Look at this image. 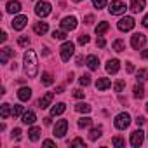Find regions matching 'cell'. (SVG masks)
<instances>
[{"instance_id": "41", "label": "cell", "mask_w": 148, "mask_h": 148, "mask_svg": "<svg viewBox=\"0 0 148 148\" xmlns=\"http://www.w3.org/2000/svg\"><path fill=\"white\" fill-rule=\"evenodd\" d=\"M79 44H80V45L89 44V35H80V37H79Z\"/></svg>"}, {"instance_id": "55", "label": "cell", "mask_w": 148, "mask_h": 148, "mask_svg": "<svg viewBox=\"0 0 148 148\" xmlns=\"http://www.w3.org/2000/svg\"><path fill=\"white\" fill-rule=\"evenodd\" d=\"M146 112H148V103H146Z\"/></svg>"}, {"instance_id": "32", "label": "cell", "mask_w": 148, "mask_h": 148, "mask_svg": "<svg viewBox=\"0 0 148 148\" xmlns=\"http://www.w3.org/2000/svg\"><path fill=\"white\" fill-rule=\"evenodd\" d=\"M92 124V119L91 117H82V119H79V127L80 129H86V127H89Z\"/></svg>"}, {"instance_id": "38", "label": "cell", "mask_w": 148, "mask_h": 148, "mask_svg": "<svg viewBox=\"0 0 148 148\" xmlns=\"http://www.w3.org/2000/svg\"><path fill=\"white\" fill-rule=\"evenodd\" d=\"M18 44H19L21 47H26V45H30V38L23 35V37H19V38H18Z\"/></svg>"}, {"instance_id": "12", "label": "cell", "mask_w": 148, "mask_h": 148, "mask_svg": "<svg viewBox=\"0 0 148 148\" xmlns=\"http://www.w3.org/2000/svg\"><path fill=\"white\" fill-rule=\"evenodd\" d=\"M119 70H120V61H119V59H108V61H106V71H108V73L115 75Z\"/></svg>"}, {"instance_id": "7", "label": "cell", "mask_w": 148, "mask_h": 148, "mask_svg": "<svg viewBox=\"0 0 148 148\" xmlns=\"http://www.w3.org/2000/svg\"><path fill=\"white\" fill-rule=\"evenodd\" d=\"M134 18H131V16H125V18H122L120 21H119V25H117V28L120 30V32H131L132 28H134Z\"/></svg>"}, {"instance_id": "48", "label": "cell", "mask_w": 148, "mask_h": 148, "mask_svg": "<svg viewBox=\"0 0 148 148\" xmlns=\"http://www.w3.org/2000/svg\"><path fill=\"white\" fill-rule=\"evenodd\" d=\"M125 64H127V66H125V70H127L129 73H132V71H134V64H132V63H125Z\"/></svg>"}, {"instance_id": "40", "label": "cell", "mask_w": 148, "mask_h": 148, "mask_svg": "<svg viewBox=\"0 0 148 148\" xmlns=\"http://www.w3.org/2000/svg\"><path fill=\"white\" fill-rule=\"evenodd\" d=\"M92 5H94L96 9H103V7L106 5V0H92Z\"/></svg>"}, {"instance_id": "42", "label": "cell", "mask_w": 148, "mask_h": 148, "mask_svg": "<svg viewBox=\"0 0 148 148\" xmlns=\"http://www.w3.org/2000/svg\"><path fill=\"white\" fill-rule=\"evenodd\" d=\"M12 139H21V129L19 127L12 129Z\"/></svg>"}, {"instance_id": "26", "label": "cell", "mask_w": 148, "mask_h": 148, "mask_svg": "<svg viewBox=\"0 0 148 148\" xmlns=\"http://www.w3.org/2000/svg\"><path fill=\"white\" fill-rule=\"evenodd\" d=\"M28 138H30L32 141H38V139H40V129H38V127H32V129L28 131Z\"/></svg>"}, {"instance_id": "25", "label": "cell", "mask_w": 148, "mask_h": 148, "mask_svg": "<svg viewBox=\"0 0 148 148\" xmlns=\"http://www.w3.org/2000/svg\"><path fill=\"white\" fill-rule=\"evenodd\" d=\"M112 47H113V51H115V52H122V51H125V42H124V40H120V38H117V40L112 44Z\"/></svg>"}, {"instance_id": "24", "label": "cell", "mask_w": 148, "mask_h": 148, "mask_svg": "<svg viewBox=\"0 0 148 148\" xmlns=\"http://www.w3.org/2000/svg\"><path fill=\"white\" fill-rule=\"evenodd\" d=\"M11 115H12V112H11V105L4 103L2 106H0V117H2V119H7V117H11Z\"/></svg>"}, {"instance_id": "49", "label": "cell", "mask_w": 148, "mask_h": 148, "mask_svg": "<svg viewBox=\"0 0 148 148\" xmlns=\"http://www.w3.org/2000/svg\"><path fill=\"white\" fill-rule=\"evenodd\" d=\"M82 63H84V58L82 56H77V66H82Z\"/></svg>"}, {"instance_id": "54", "label": "cell", "mask_w": 148, "mask_h": 148, "mask_svg": "<svg viewBox=\"0 0 148 148\" xmlns=\"http://www.w3.org/2000/svg\"><path fill=\"white\" fill-rule=\"evenodd\" d=\"M73 2H82V0H73Z\"/></svg>"}, {"instance_id": "34", "label": "cell", "mask_w": 148, "mask_h": 148, "mask_svg": "<svg viewBox=\"0 0 148 148\" xmlns=\"http://www.w3.org/2000/svg\"><path fill=\"white\" fill-rule=\"evenodd\" d=\"M112 145H113V146L122 148V146H125V139H124V138H120V136H115V138L112 139Z\"/></svg>"}, {"instance_id": "13", "label": "cell", "mask_w": 148, "mask_h": 148, "mask_svg": "<svg viewBox=\"0 0 148 148\" xmlns=\"http://www.w3.org/2000/svg\"><path fill=\"white\" fill-rule=\"evenodd\" d=\"M12 56H14V51H12L11 47H4L2 51H0V63L5 64V63H7Z\"/></svg>"}, {"instance_id": "47", "label": "cell", "mask_w": 148, "mask_h": 148, "mask_svg": "<svg viewBox=\"0 0 148 148\" xmlns=\"http://www.w3.org/2000/svg\"><path fill=\"white\" fill-rule=\"evenodd\" d=\"M42 145H44V146H56V143H54L52 139H45V141H44Z\"/></svg>"}, {"instance_id": "45", "label": "cell", "mask_w": 148, "mask_h": 148, "mask_svg": "<svg viewBox=\"0 0 148 148\" xmlns=\"http://www.w3.org/2000/svg\"><path fill=\"white\" fill-rule=\"evenodd\" d=\"M84 23H86V25H92V23H94V16H91V14L86 16V18H84Z\"/></svg>"}, {"instance_id": "39", "label": "cell", "mask_w": 148, "mask_h": 148, "mask_svg": "<svg viewBox=\"0 0 148 148\" xmlns=\"http://www.w3.org/2000/svg\"><path fill=\"white\" fill-rule=\"evenodd\" d=\"M79 82H80V86H84V87H86V86H89V84H91V77H89V75H82V77L79 79Z\"/></svg>"}, {"instance_id": "9", "label": "cell", "mask_w": 148, "mask_h": 148, "mask_svg": "<svg viewBox=\"0 0 148 148\" xmlns=\"http://www.w3.org/2000/svg\"><path fill=\"white\" fill-rule=\"evenodd\" d=\"M131 45H132L134 49H143V47L146 45V37H145L143 33H134V35L131 37Z\"/></svg>"}, {"instance_id": "16", "label": "cell", "mask_w": 148, "mask_h": 148, "mask_svg": "<svg viewBox=\"0 0 148 148\" xmlns=\"http://www.w3.org/2000/svg\"><path fill=\"white\" fill-rule=\"evenodd\" d=\"M5 11L11 12V14H18L21 11V4L18 0H11V2H7V5H5Z\"/></svg>"}, {"instance_id": "33", "label": "cell", "mask_w": 148, "mask_h": 148, "mask_svg": "<svg viewBox=\"0 0 148 148\" xmlns=\"http://www.w3.org/2000/svg\"><path fill=\"white\" fill-rule=\"evenodd\" d=\"M52 38L54 40H64L66 38V32L64 30H54L52 32Z\"/></svg>"}, {"instance_id": "2", "label": "cell", "mask_w": 148, "mask_h": 148, "mask_svg": "<svg viewBox=\"0 0 148 148\" xmlns=\"http://www.w3.org/2000/svg\"><path fill=\"white\" fill-rule=\"evenodd\" d=\"M108 12L112 16H119V14H124L125 12V4L122 0H112L108 4Z\"/></svg>"}, {"instance_id": "28", "label": "cell", "mask_w": 148, "mask_h": 148, "mask_svg": "<svg viewBox=\"0 0 148 148\" xmlns=\"http://www.w3.org/2000/svg\"><path fill=\"white\" fill-rule=\"evenodd\" d=\"M42 84H44V86H52V84H54V77L51 75L49 71H44V73H42Z\"/></svg>"}, {"instance_id": "14", "label": "cell", "mask_w": 148, "mask_h": 148, "mask_svg": "<svg viewBox=\"0 0 148 148\" xmlns=\"http://www.w3.org/2000/svg\"><path fill=\"white\" fill-rule=\"evenodd\" d=\"M21 120H23V124H26V125H32V124H35V120H37V115H35V112L28 110V112H25V113L21 115Z\"/></svg>"}, {"instance_id": "27", "label": "cell", "mask_w": 148, "mask_h": 148, "mask_svg": "<svg viewBox=\"0 0 148 148\" xmlns=\"http://www.w3.org/2000/svg\"><path fill=\"white\" fill-rule=\"evenodd\" d=\"M101 132H103L101 127H94V129H91V131H89V139H91V141H96L98 138H101Z\"/></svg>"}, {"instance_id": "43", "label": "cell", "mask_w": 148, "mask_h": 148, "mask_svg": "<svg viewBox=\"0 0 148 148\" xmlns=\"http://www.w3.org/2000/svg\"><path fill=\"white\" fill-rule=\"evenodd\" d=\"M96 45H98V47H105V45H106V40H105V38H103L101 35H98V40H96Z\"/></svg>"}, {"instance_id": "44", "label": "cell", "mask_w": 148, "mask_h": 148, "mask_svg": "<svg viewBox=\"0 0 148 148\" xmlns=\"http://www.w3.org/2000/svg\"><path fill=\"white\" fill-rule=\"evenodd\" d=\"M73 98H77V99H82V98H84V92H82L80 89H75V91H73Z\"/></svg>"}, {"instance_id": "37", "label": "cell", "mask_w": 148, "mask_h": 148, "mask_svg": "<svg viewBox=\"0 0 148 148\" xmlns=\"http://www.w3.org/2000/svg\"><path fill=\"white\" fill-rule=\"evenodd\" d=\"M70 146H71V148H73V146H80V148H86V143H84V139L77 138V139H73V141L70 143Z\"/></svg>"}, {"instance_id": "10", "label": "cell", "mask_w": 148, "mask_h": 148, "mask_svg": "<svg viewBox=\"0 0 148 148\" xmlns=\"http://www.w3.org/2000/svg\"><path fill=\"white\" fill-rule=\"evenodd\" d=\"M143 141H145V132L141 131V129H138V131H134L132 134H131V145L132 146H141L143 145Z\"/></svg>"}, {"instance_id": "5", "label": "cell", "mask_w": 148, "mask_h": 148, "mask_svg": "<svg viewBox=\"0 0 148 148\" xmlns=\"http://www.w3.org/2000/svg\"><path fill=\"white\" fill-rule=\"evenodd\" d=\"M51 11H52V5H51L49 2H45V0H42V2H38V4L35 5V14H37V16H40V18L49 16V14H51Z\"/></svg>"}, {"instance_id": "23", "label": "cell", "mask_w": 148, "mask_h": 148, "mask_svg": "<svg viewBox=\"0 0 148 148\" xmlns=\"http://www.w3.org/2000/svg\"><path fill=\"white\" fill-rule=\"evenodd\" d=\"M132 92H134V98L136 99H141V98H145V87H143V84H136L134 86V89H132Z\"/></svg>"}, {"instance_id": "53", "label": "cell", "mask_w": 148, "mask_h": 148, "mask_svg": "<svg viewBox=\"0 0 148 148\" xmlns=\"http://www.w3.org/2000/svg\"><path fill=\"white\" fill-rule=\"evenodd\" d=\"M141 58H143V59H148V51H143V52H141Z\"/></svg>"}, {"instance_id": "46", "label": "cell", "mask_w": 148, "mask_h": 148, "mask_svg": "<svg viewBox=\"0 0 148 148\" xmlns=\"http://www.w3.org/2000/svg\"><path fill=\"white\" fill-rule=\"evenodd\" d=\"M145 122H146V120H145V117H141V115H138V117H136V124H138L139 127H141Z\"/></svg>"}, {"instance_id": "18", "label": "cell", "mask_w": 148, "mask_h": 148, "mask_svg": "<svg viewBox=\"0 0 148 148\" xmlns=\"http://www.w3.org/2000/svg\"><path fill=\"white\" fill-rule=\"evenodd\" d=\"M146 5V0H131V11L132 12H141Z\"/></svg>"}, {"instance_id": "3", "label": "cell", "mask_w": 148, "mask_h": 148, "mask_svg": "<svg viewBox=\"0 0 148 148\" xmlns=\"http://www.w3.org/2000/svg\"><path fill=\"white\" fill-rule=\"evenodd\" d=\"M113 124H115V127H117V129H120V131H122V129L129 127V124H131V115H129L127 112H120V113L115 117V122H113Z\"/></svg>"}, {"instance_id": "1", "label": "cell", "mask_w": 148, "mask_h": 148, "mask_svg": "<svg viewBox=\"0 0 148 148\" xmlns=\"http://www.w3.org/2000/svg\"><path fill=\"white\" fill-rule=\"evenodd\" d=\"M23 63H25V71L30 79H35L38 73V64H37V56L33 51H26L23 56Z\"/></svg>"}, {"instance_id": "4", "label": "cell", "mask_w": 148, "mask_h": 148, "mask_svg": "<svg viewBox=\"0 0 148 148\" xmlns=\"http://www.w3.org/2000/svg\"><path fill=\"white\" fill-rule=\"evenodd\" d=\"M59 52H61V59L63 61H70V58L75 52V44L73 42H64L61 47H59Z\"/></svg>"}, {"instance_id": "36", "label": "cell", "mask_w": 148, "mask_h": 148, "mask_svg": "<svg viewBox=\"0 0 148 148\" xmlns=\"http://www.w3.org/2000/svg\"><path fill=\"white\" fill-rule=\"evenodd\" d=\"M124 87H125V82H124V80H117V82L113 84V91H115V92H122Z\"/></svg>"}, {"instance_id": "52", "label": "cell", "mask_w": 148, "mask_h": 148, "mask_svg": "<svg viewBox=\"0 0 148 148\" xmlns=\"http://www.w3.org/2000/svg\"><path fill=\"white\" fill-rule=\"evenodd\" d=\"M63 91H64V87H63V86H58V89H56V92H58V94H61Z\"/></svg>"}, {"instance_id": "15", "label": "cell", "mask_w": 148, "mask_h": 148, "mask_svg": "<svg viewBox=\"0 0 148 148\" xmlns=\"http://www.w3.org/2000/svg\"><path fill=\"white\" fill-rule=\"evenodd\" d=\"M33 32H35L37 35H45V33L49 32V25L44 23V21H38V23L33 25Z\"/></svg>"}, {"instance_id": "21", "label": "cell", "mask_w": 148, "mask_h": 148, "mask_svg": "<svg viewBox=\"0 0 148 148\" xmlns=\"http://www.w3.org/2000/svg\"><path fill=\"white\" fill-rule=\"evenodd\" d=\"M18 98H19L21 101H28V99L32 98V89H30V87H21V89L18 91Z\"/></svg>"}, {"instance_id": "6", "label": "cell", "mask_w": 148, "mask_h": 148, "mask_svg": "<svg viewBox=\"0 0 148 148\" xmlns=\"http://www.w3.org/2000/svg\"><path fill=\"white\" fill-rule=\"evenodd\" d=\"M77 18L75 16H66V18H63L61 19V30H64V32H71V30H75L77 28Z\"/></svg>"}, {"instance_id": "20", "label": "cell", "mask_w": 148, "mask_h": 148, "mask_svg": "<svg viewBox=\"0 0 148 148\" xmlns=\"http://www.w3.org/2000/svg\"><path fill=\"white\" fill-rule=\"evenodd\" d=\"M86 64L89 66V70H98V66H99V59H98V56H94V54L87 56Z\"/></svg>"}, {"instance_id": "29", "label": "cell", "mask_w": 148, "mask_h": 148, "mask_svg": "<svg viewBox=\"0 0 148 148\" xmlns=\"http://www.w3.org/2000/svg\"><path fill=\"white\" fill-rule=\"evenodd\" d=\"M108 28H110V25H108L106 21H101V23L96 26V35H103V33H106Z\"/></svg>"}, {"instance_id": "19", "label": "cell", "mask_w": 148, "mask_h": 148, "mask_svg": "<svg viewBox=\"0 0 148 148\" xmlns=\"http://www.w3.org/2000/svg\"><path fill=\"white\" fill-rule=\"evenodd\" d=\"M52 98H54V92H45V94L40 98V101H38V106H40V108H47V106L51 105Z\"/></svg>"}, {"instance_id": "31", "label": "cell", "mask_w": 148, "mask_h": 148, "mask_svg": "<svg viewBox=\"0 0 148 148\" xmlns=\"http://www.w3.org/2000/svg\"><path fill=\"white\" fill-rule=\"evenodd\" d=\"M136 79H138V82L148 80V70H138L136 71Z\"/></svg>"}, {"instance_id": "17", "label": "cell", "mask_w": 148, "mask_h": 148, "mask_svg": "<svg viewBox=\"0 0 148 148\" xmlns=\"http://www.w3.org/2000/svg\"><path fill=\"white\" fill-rule=\"evenodd\" d=\"M108 87H112V80L110 79H106V77L98 79V82H96V89L98 91H106Z\"/></svg>"}, {"instance_id": "35", "label": "cell", "mask_w": 148, "mask_h": 148, "mask_svg": "<svg viewBox=\"0 0 148 148\" xmlns=\"http://www.w3.org/2000/svg\"><path fill=\"white\" fill-rule=\"evenodd\" d=\"M25 113V108L21 106V105H14V108H12V117H21Z\"/></svg>"}, {"instance_id": "30", "label": "cell", "mask_w": 148, "mask_h": 148, "mask_svg": "<svg viewBox=\"0 0 148 148\" xmlns=\"http://www.w3.org/2000/svg\"><path fill=\"white\" fill-rule=\"evenodd\" d=\"M75 110H77L79 113H89L92 108H91V105H87V103H79V105L75 106Z\"/></svg>"}, {"instance_id": "8", "label": "cell", "mask_w": 148, "mask_h": 148, "mask_svg": "<svg viewBox=\"0 0 148 148\" xmlns=\"http://www.w3.org/2000/svg\"><path fill=\"white\" fill-rule=\"evenodd\" d=\"M66 131H68V120H64V119L58 120L56 125H54V136L56 138H63L66 134Z\"/></svg>"}, {"instance_id": "50", "label": "cell", "mask_w": 148, "mask_h": 148, "mask_svg": "<svg viewBox=\"0 0 148 148\" xmlns=\"http://www.w3.org/2000/svg\"><path fill=\"white\" fill-rule=\"evenodd\" d=\"M141 23H143V26H145V28H148V14L143 18V21H141Z\"/></svg>"}, {"instance_id": "51", "label": "cell", "mask_w": 148, "mask_h": 148, "mask_svg": "<svg viewBox=\"0 0 148 148\" xmlns=\"http://www.w3.org/2000/svg\"><path fill=\"white\" fill-rule=\"evenodd\" d=\"M5 40H7V33L2 32V35H0V42H5Z\"/></svg>"}, {"instance_id": "22", "label": "cell", "mask_w": 148, "mask_h": 148, "mask_svg": "<svg viewBox=\"0 0 148 148\" xmlns=\"http://www.w3.org/2000/svg\"><path fill=\"white\" fill-rule=\"evenodd\" d=\"M64 110H66V105H64V103H58V105H54V106L51 108V117L63 115V113H64Z\"/></svg>"}, {"instance_id": "11", "label": "cell", "mask_w": 148, "mask_h": 148, "mask_svg": "<svg viewBox=\"0 0 148 148\" xmlns=\"http://www.w3.org/2000/svg\"><path fill=\"white\" fill-rule=\"evenodd\" d=\"M26 23H28V18L21 14V16H16V18L12 19V23H11V26H12L14 30H18V32H19V30H23V28L26 26Z\"/></svg>"}]
</instances>
